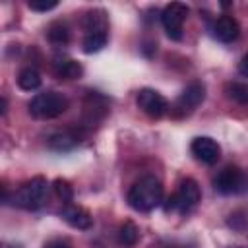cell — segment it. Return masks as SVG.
Listing matches in <instances>:
<instances>
[{"mask_svg":"<svg viewBox=\"0 0 248 248\" xmlns=\"http://www.w3.org/2000/svg\"><path fill=\"white\" fill-rule=\"evenodd\" d=\"M161 202H163V184L159 178L151 174L141 176L128 190V203L136 211H141V213L153 211L155 207L161 205Z\"/></svg>","mask_w":248,"mask_h":248,"instance_id":"obj_1","label":"cell"},{"mask_svg":"<svg viewBox=\"0 0 248 248\" xmlns=\"http://www.w3.org/2000/svg\"><path fill=\"white\" fill-rule=\"evenodd\" d=\"M46 194H48V182L43 176H35L31 180H27L25 184H21L16 194H14V203L21 209L33 211L39 209L45 202H46Z\"/></svg>","mask_w":248,"mask_h":248,"instance_id":"obj_2","label":"cell"},{"mask_svg":"<svg viewBox=\"0 0 248 248\" xmlns=\"http://www.w3.org/2000/svg\"><path fill=\"white\" fill-rule=\"evenodd\" d=\"M66 108H68V99L58 91L37 93L29 101V112L35 118H43V120L56 118L62 112H66Z\"/></svg>","mask_w":248,"mask_h":248,"instance_id":"obj_3","label":"cell"},{"mask_svg":"<svg viewBox=\"0 0 248 248\" xmlns=\"http://www.w3.org/2000/svg\"><path fill=\"white\" fill-rule=\"evenodd\" d=\"M203 99H205V85L203 83H200V81H192L182 93H180V97L176 99V103H174V107L170 108V112L174 114V116H188L196 107H200L202 103H203Z\"/></svg>","mask_w":248,"mask_h":248,"instance_id":"obj_4","label":"cell"},{"mask_svg":"<svg viewBox=\"0 0 248 248\" xmlns=\"http://www.w3.org/2000/svg\"><path fill=\"white\" fill-rule=\"evenodd\" d=\"M186 16H188L186 4L170 2L169 6H165V10L161 12V23L170 39H174V41L182 39V23H184Z\"/></svg>","mask_w":248,"mask_h":248,"instance_id":"obj_5","label":"cell"},{"mask_svg":"<svg viewBox=\"0 0 248 248\" xmlns=\"http://www.w3.org/2000/svg\"><path fill=\"white\" fill-rule=\"evenodd\" d=\"M213 186L219 194L231 196V194H240L246 188V176L238 167H225L213 180Z\"/></svg>","mask_w":248,"mask_h":248,"instance_id":"obj_6","label":"cell"},{"mask_svg":"<svg viewBox=\"0 0 248 248\" xmlns=\"http://www.w3.org/2000/svg\"><path fill=\"white\" fill-rule=\"evenodd\" d=\"M136 101H138V107L147 116H151V118H161L169 110L167 99L159 91H155V89H141L138 93V99Z\"/></svg>","mask_w":248,"mask_h":248,"instance_id":"obj_7","label":"cell"},{"mask_svg":"<svg viewBox=\"0 0 248 248\" xmlns=\"http://www.w3.org/2000/svg\"><path fill=\"white\" fill-rule=\"evenodd\" d=\"M200 198H202V192H200L198 182L192 180V178H186V180L180 184L178 192L174 194L176 209H178L180 213H188V211H192V209L200 203Z\"/></svg>","mask_w":248,"mask_h":248,"instance_id":"obj_8","label":"cell"},{"mask_svg":"<svg viewBox=\"0 0 248 248\" xmlns=\"http://www.w3.org/2000/svg\"><path fill=\"white\" fill-rule=\"evenodd\" d=\"M190 149H192V155H194L198 161L205 163V165H215V163L219 161V157H221V147H219V143H217L213 138H207V136L196 138V140L192 141Z\"/></svg>","mask_w":248,"mask_h":248,"instance_id":"obj_9","label":"cell"},{"mask_svg":"<svg viewBox=\"0 0 248 248\" xmlns=\"http://www.w3.org/2000/svg\"><path fill=\"white\" fill-rule=\"evenodd\" d=\"M60 217L74 229H79V231H85L91 227L93 219L89 215L87 209L79 207V205H72V203H66V207L60 211Z\"/></svg>","mask_w":248,"mask_h":248,"instance_id":"obj_10","label":"cell"},{"mask_svg":"<svg viewBox=\"0 0 248 248\" xmlns=\"http://www.w3.org/2000/svg\"><path fill=\"white\" fill-rule=\"evenodd\" d=\"M213 33L221 43H232L240 35V25L232 16H221L213 25Z\"/></svg>","mask_w":248,"mask_h":248,"instance_id":"obj_11","label":"cell"},{"mask_svg":"<svg viewBox=\"0 0 248 248\" xmlns=\"http://www.w3.org/2000/svg\"><path fill=\"white\" fill-rule=\"evenodd\" d=\"M79 143V134L72 132V130H64V132H56L48 138V147L54 151H68L74 145Z\"/></svg>","mask_w":248,"mask_h":248,"instance_id":"obj_12","label":"cell"},{"mask_svg":"<svg viewBox=\"0 0 248 248\" xmlns=\"http://www.w3.org/2000/svg\"><path fill=\"white\" fill-rule=\"evenodd\" d=\"M54 74L60 79H78L83 74V68L79 62L72 60V58H62L54 62Z\"/></svg>","mask_w":248,"mask_h":248,"instance_id":"obj_13","label":"cell"},{"mask_svg":"<svg viewBox=\"0 0 248 248\" xmlns=\"http://www.w3.org/2000/svg\"><path fill=\"white\" fill-rule=\"evenodd\" d=\"M83 29L89 33H107V17L103 10L87 12L83 17Z\"/></svg>","mask_w":248,"mask_h":248,"instance_id":"obj_14","label":"cell"},{"mask_svg":"<svg viewBox=\"0 0 248 248\" xmlns=\"http://www.w3.org/2000/svg\"><path fill=\"white\" fill-rule=\"evenodd\" d=\"M17 85L23 89V91H35L41 87V76L37 70L33 68H23L19 74H17Z\"/></svg>","mask_w":248,"mask_h":248,"instance_id":"obj_15","label":"cell"},{"mask_svg":"<svg viewBox=\"0 0 248 248\" xmlns=\"http://www.w3.org/2000/svg\"><path fill=\"white\" fill-rule=\"evenodd\" d=\"M46 37L54 45H66L70 41V29H68V25L64 21H54L46 29Z\"/></svg>","mask_w":248,"mask_h":248,"instance_id":"obj_16","label":"cell"},{"mask_svg":"<svg viewBox=\"0 0 248 248\" xmlns=\"http://www.w3.org/2000/svg\"><path fill=\"white\" fill-rule=\"evenodd\" d=\"M138 238H140L138 227H136L132 221H126V223L120 227V231H118V242H120L124 248H132V246L138 242Z\"/></svg>","mask_w":248,"mask_h":248,"instance_id":"obj_17","label":"cell"},{"mask_svg":"<svg viewBox=\"0 0 248 248\" xmlns=\"http://www.w3.org/2000/svg\"><path fill=\"white\" fill-rule=\"evenodd\" d=\"M225 93L234 103L248 105V83H244V81H232V83H229L225 87Z\"/></svg>","mask_w":248,"mask_h":248,"instance_id":"obj_18","label":"cell"},{"mask_svg":"<svg viewBox=\"0 0 248 248\" xmlns=\"http://www.w3.org/2000/svg\"><path fill=\"white\" fill-rule=\"evenodd\" d=\"M105 45H107V33H89L83 39V52L87 54L99 52Z\"/></svg>","mask_w":248,"mask_h":248,"instance_id":"obj_19","label":"cell"},{"mask_svg":"<svg viewBox=\"0 0 248 248\" xmlns=\"http://www.w3.org/2000/svg\"><path fill=\"white\" fill-rule=\"evenodd\" d=\"M52 188H54L56 196H58L64 203H70V202L74 200V188L70 186L68 180H64V178H56L54 184H52Z\"/></svg>","mask_w":248,"mask_h":248,"instance_id":"obj_20","label":"cell"},{"mask_svg":"<svg viewBox=\"0 0 248 248\" xmlns=\"http://www.w3.org/2000/svg\"><path fill=\"white\" fill-rule=\"evenodd\" d=\"M27 6L31 10H35V12H50V10H54L58 6V2L56 0H29Z\"/></svg>","mask_w":248,"mask_h":248,"instance_id":"obj_21","label":"cell"},{"mask_svg":"<svg viewBox=\"0 0 248 248\" xmlns=\"http://www.w3.org/2000/svg\"><path fill=\"white\" fill-rule=\"evenodd\" d=\"M238 74L240 76H244V78H248V52L240 58V62H238Z\"/></svg>","mask_w":248,"mask_h":248,"instance_id":"obj_22","label":"cell"},{"mask_svg":"<svg viewBox=\"0 0 248 248\" xmlns=\"http://www.w3.org/2000/svg\"><path fill=\"white\" fill-rule=\"evenodd\" d=\"M45 248H70V244H68L66 240H52V242H48Z\"/></svg>","mask_w":248,"mask_h":248,"instance_id":"obj_23","label":"cell"},{"mask_svg":"<svg viewBox=\"0 0 248 248\" xmlns=\"http://www.w3.org/2000/svg\"><path fill=\"white\" fill-rule=\"evenodd\" d=\"M0 103H2L0 112H2V116H4V114H6V110H8V101H6V97H2V101H0Z\"/></svg>","mask_w":248,"mask_h":248,"instance_id":"obj_24","label":"cell"}]
</instances>
